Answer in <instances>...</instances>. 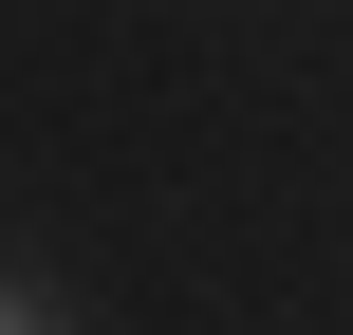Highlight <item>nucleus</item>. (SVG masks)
I'll return each instance as SVG.
<instances>
[{
  "mask_svg": "<svg viewBox=\"0 0 353 335\" xmlns=\"http://www.w3.org/2000/svg\"><path fill=\"white\" fill-rule=\"evenodd\" d=\"M0 335H74V317H56V298H37L19 261H0Z\"/></svg>",
  "mask_w": 353,
  "mask_h": 335,
  "instance_id": "obj_1",
  "label": "nucleus"
}]
</instances>
